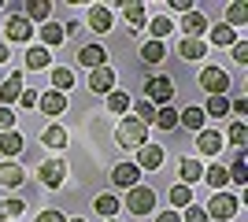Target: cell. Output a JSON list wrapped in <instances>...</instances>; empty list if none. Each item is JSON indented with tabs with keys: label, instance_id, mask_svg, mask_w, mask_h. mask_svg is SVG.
Instances as JSON below:
<instances>
[{
	"label": "cell",
	"instance_id": "cell-47",
	"mask_svg": "<svg viewBox=\"0 0 248 222\" xmlns=\"http://www.w3.org/2000/svg\"><path fill=\"white\" fill-rule=\"evenodd\" d=\"M155 222H182V215H178V211H159Z\"/></svg>",
	"mask_w": 248,
	"mask_h": 222
},
{
	"label": "cell",
	"instance_id": "cell-17",
	"mask_svg": "<svg viewBox=\"0 0 248 222\" xmlns=\"http://www.w3.org/2000/svg\"><path fill=\"white\" fill-rule=\"evenodd\" d=\"M204 107H186V111H178V126H186V130H193V133H200L204 130Z\"/></svg>",
	"mask_w": 248,
	"mask_h": 222
},
{
	"label": "cell",
	"instance_id": "cell-32",
	"mask_svg": "<svg viewBox=\"0 0 248 222\" xmlns=\"http://www.w3.org/2000/svg\"><path fill=\"white\" fill-rule=\"evenodd\" d=\"M226 174H230L233 185H248V163H245V156L233 159V167H226Z\"/></svg>",
	"mask_w": 248,
	"mask_h": 222
},
{
	"label": "cell",
	"instance_id": "cell-2",
	"mask_svg": "<svg viewBox=\"0 0 248 222\" xmlns=\"http://www.w3.org/2000/svg\"><path fill=\"white\" fill-rule=\"evenodd\" d=\"M237 207H241V196H230V192H215V196H211V204H207L204 211H207V219L226 222V219H233V215H237Z\"/></svg>",
	"mask_w": 248,
	"mask_h": 222
},
{
	"label": "cell",
	"instance_id": "cell-14",
	"mask_svg": "<svg viewBox=\"0 0 248 222\" xmlns=\"http://www.w3.org/2000/svg\"><path fill=\"white\" fill-rule=\"evenodd\" d=\"M197 145H200V152H204V156H218L226 141H222V133H218V130H200Z\"/></svg>",
	"mask_w": 248,
	"mask_h": 222
},
{
	"label": "cell",
	"instance_id": "cell-22",
	"mask_svg": "<svg viewBox=\"0 0 248 222\" xmlns=\"http://www.w3.org/2000/svg\"><path fill=\"white\" fill-rule=\"evenodd\" d=\"M245 22H248V4L245 0H233V4L226 8V26L237 30V26H245Z\"/></svg>",
	"mask_w": 248,
	"mask_h": 222
},
{
	"label": "cell",
	"instance_id": "cell-42",
	"mask_svg": "<svg viewBox=\"0 0 248 222\" xmlns=\"http://www.w3.org/2000/svg\"><path fill=\"white\" fill-rule=\"evenodd\" d=\"M8 130H15V111H11V107H0V133H8Z\"/></svg>",
	"mask_w": 248,
	"mask_h": 222
},
{
	"label": "cell",
	"instance_id": "cell-36",
	"mask_svg": "<svg viewBox=\"0 0 248 222\" xmlns=\"http://www.w3.org/2000/svg\"><path fill=\"white\" fill-rule=\"evenodd\" d=\"M126 22H130V30H137V26H145V4H126L123 8Z\"/></svg>",
	"mask_w": 248,
	"mask_h": 222
},
{
	"label": "cell",
	"instance_id": "cell-11",
	"mask_svg": "<svg viewBox=\"0 0 248 222\" xmlns=\"http://www.w3.org/2000/svg\"><path fill=\"white\" fill-rule=\"evenodd\" d=\"M37 107H41L45 115H63V111H67V96L63 93H56V89H48V93H37Z\"/></svg>",
	"mask_w": 248,
	"mask_h": 222
},
{
	"label": "cell",
	"instance_id": "cell-6",
	"mask_svg": "<svg viewBox=\"0 0 248 222\" xmlns=\"http://www.w3.org/2000/svg\"><path fill=\"white\" fill-rule=\"evenodd\" d=\"M163 159H167V152L148 141V145H141V152H137V170H141V174H145V170H159Z\"/></svg>",
	"mask_w": 248,
	"mask_h": 222
},
{
	"label": "cell",
	"instance_id": "cell-48",
	"mask_svg": "<svg viewBox=\"0 0 248 222\" xmlns=\"http://www.w3.org/2000/svg\"><path fill=\"white\" fill-rule=\"evenodd\" d=\"M170 8L174 11H193V0H170Z\"/></svg>",
	"mask_w": 248,
	"mask_h": 222
},
{
	"label": "cell",
	"instance_id": "cell-10",
	"mask_svg": "<svg viewBox=\"0 0 248 222\" xmlns=\"http://www.w3.org/2000/svg\"><path fill=\"white\" fill-rule=\"evenodd\" d=\"M37 178L48 185V189H60L63 178H67V167H63L60 159H48V163H41V170H37Z\"/></svg>",
	"mask_w": 248,
	"mask_h": 222
},
{
	"label": "cell",
	"instance_id": "cell-51",
	"mask_svg": "<svg viewBox=\"0 0 248 222\" xmlns=\"http://www.w3.org/2000/svg\"><path fill=\"white\" fill-rule=\"evenodd\" d=\"M108 222H119V219H108Z\"/></svg>",
	"mask_w": 248,
	"mask_h": 222
},
{
	"label": "cell",
	"instance_id": "cell-18",
	"mask_svg": "<svg viewBox=\"0 0 248 222\" xmlns=\"http://www.w3.org/2000/svg\"><path fill=\"white\" fill-rule=\"evenodd\" d=\"M182 30H186V37L200 41V33L207 30V19L200 15V11H186V19H182Z\"/></svg>",
	"mask_w": 248,
	"mask_h": 222
},
{
	"label": "cell",
	"instance_id": "cell-13",
	"mask_svg": "<svg viewBox=\"0 0 248 222\" xmlns=\"http://www.w3.org/2000/svg\"><path fill=\"white\" fill-rule=\"evenodd\" d=\"M78 63H85L89 71H96V67H108V52H104V44H85L82 52H78Z\"/></svg>",
	"mask_w": 248,
	"mask_h": 222
},
{
	"label": "cell",
	"instance_id": "cell-9",
	"mask_svg": "<svg viewBox=\"0 0 248 222\" xmlns=\"http://www.w3.org/2000/svg\"><path fill=\"white\" fill-rule=\"evenodd\" d=\"M89 89H93L96 96L115 93V71H111V67H96V71L89 74Z\"/></svg>",
	"mask_w": 248,
	"mask_h": 222
},
{
	"label": "cell",
	"instance_id": "cell-24",
	"mask_svg": "<svg viewBox=\"0 0 248 222\" xmlns=\"http://www.w3.org/2000/svg\"><path fill=\"white\" fill-rule=\"evenodd\" d=\"M52 63V52L48 48H41V44H30V52H26V67L30 71H41V67Z\"/></svg>",
	"mask_w": 248,
	"mask_h": 222
},
{
	"label": "cell",
	"instance_id": "cell-5",
	"mask_svg": "<svg viewBox=\"0 0 248 222\" xmlns=\"http://www.w3.org/2000/svg\"><path fill=\"white\" fill-rule=\"evenodd\" d=\"M4 37H8V44H22L33 37V26L26 22V15H11L8 22H4Z\"/></svg>",
	"mask_w": 248,
	"mask_h": 222
},
{
	"label": "cell",
	"instance_id": "cell-21",
	"mask_svg": "<svg viewBox=\"0 0 248 222\" xmlns=\"http://www.w3.org/2000/svg\"><path fill=\"white\" fill-rule=\"evenodd\" d=\"M22 148H26V141H22L19 130H8V133H0V152H4V156H19Z\"/></svg>",
	"mask_w": 248,
	"mask_h": 222
},
{
	"label": "cell",
	"instance_id": "cell-29",
	"mask_svg": "<svg viewBox=\"0 0 248 222\" xmlns=\"http://www.w3.org/2000/svg\"><path fill=\"white\" fill-rule=\"evenodd\" d=\"M93 207H96L100 215H108V219H115V211H119L123 204H119V196H111V192H100V196L93 200Z\"/></svg>",
	"mask_w": 248,
	"mask_h": 222
},
{
	"label": "cell",
	"instance_id": "cell-28",
	"mask_svg": "<svg viewBox=\"0 0 248 222\" xmlns=\"http://www.w3.org/2000/svg\"><path fill=\"white\" fill-rule=\"evenodd\" d=\"M211 44H222V48H233V44H237V30H230L226 22H222V26H211Z\"/></svg>",
	"mask_w": 248,
	"mask_h": 222
},
{
	"label": "cell",
	"instance_id": "cell-16",
	"mask_svg": "<svg viewBox=\"0 0 248 222\" xmlns=\"http://www.w3.org/2000/svg\"><path fill=\"white\" fill-rule=\"evenodd\" d=\"M0 181H4L8 189H15V185H22V181H26V170H22L19 163L4 159V163H0Z\"/></svg>",
	"mask_w": 248,
	"mask_h": 222
},
{
	"label": "cell",
	"instance_id": "cell-46",
	"mask_svg": "<svg viewBox=\"0 0 248 222\" xmlns=\"http://www.w3.org/2000/svg\"><path fill=\"white\" fill-rule=\"evenodd\" d=\"M33 222H67V219H63L60 211H41V215H37Z\"/></svg>",
	"mask_w": 248,
	"mask_h": 222
},
{
	"label": "cell",
	"instance_id": "cell-23",
	"mask_svg": "<svg viewBox=\"0 0 248 222\" xmlns=\"http://www.w3.org/2000/svg\"><path fill=\"white\" fill-rule=\"evenodd\" d=\"M193 181H204V167H200L197 159H182V185H189L193 189Z\"/></svg>",
	"mask_w": 248,
	"mask_h": 222
},
{
	"label": "cell",
	"instance_id": "cell-37",
	"mask_svg": "<svg viewBox=\"0 0 248 222\" xmlns=\"http://www.w3.org/2000/svg\"><path fill=\"white\" fill-rule=\"evenodd\" d=\"M41 141H45L48 148H63V145H67V130H63V126H48V130L41 133Z\"/></svg>",
	"mask_w": 248,
	"mask_h": 222
},
{
	"label": "cell",
	"instance_id": "cell-12",
	"mask_svg": "<svg viewBox=\"0 0 248 222\" xmlns=\"http://www.w3.org/2000/svg\"><path fill=\"white\" fill-rule=\"evenodd\" d=\"M111 181L119 185V189H134L137 181H141V170H137V163H119V167L111 170Z\"/></svg>",
	"mask_w": 248,
	"mask_h": 222
},
{
	"label": "cell",
	"instance_id": "cell-4",
	"mask_svg": "<svg viewBox=\"0 0 248 222\" xmlns=\"http://www.w3.org/2000/svg\"><path fill=\"white\" fill-rule=\"evenodd\" d=\"M200 89H207L211 96H226L230 93V74L222 67H204L200 71Z\"/></svg>",
	"mask_w": 248,
	"mask_h": 222
},
{
	"label": "cell",
	"instance_id": "cell-39",
	"mask_svg": "<svg viewBox=\"0 0 248 222\" xmlns=\"http://www.w3.org/2000/svg\"><path fill=\"white\" fill-rule=\"evenodd\" d=\"M170 26H174V22L167 19V15H155V19L148 22V30H152V41H163L167 33H170Z\"/></svg>",
	"mask_w": 248,
	"mask_h": 222
},
{
	"label": "cell",
	"instance_id": "cell-43",
	"mask_svg": "<svg viewBox=\"0 0 248 222\" xmlns=\"http://www.w3.org/2000/svg\"><path fill=\"white\" fill-rule=\"evenodd\" d=\"M230 56H233V59H237L241 67H248V41H237V44H233V52H230Z\"/></svg>",
	"mask_w": 248,
	"mask_h": 222
},
{
	"label": "cell",
	"instance_id": "cell-44",
	"mask_svg": "<svg viewBox=\"0 0 248 222\" xmlns=\"http://www.w3.org/2000/svg\"><path fill=\"white\" fill-rule=\"evenodd\" d=\"M230 115H241V118L248 115V100H245V96H237V100H230Z\"/></svg>",
	"mask_w": 248,
	"mask_h": 222
},
{
	"label": "cell",
	"instance_id": "cell-35",
	"mask_svg": "<svg viewBox=\"0 0 248 222\" xmlns=\"http://www.w3.org/2000/svg\"><path fill=\"white\" fill-rule=\"evenodd\" d=\"M163 56H167V44L163 41H148L145 48H141V59H145V63H159Z\"/></svg>",
	"mask_w": 248,
	"mask_h": 222
},
{
	"label": "cell",
	"instance_id": "cell-1",
	"mask_svg": "<svg viewBox=\"0 0 248 222\" xmlns=\"http://www.w3.org/2000/svg\"><path fill=\"white\" fill-rule=\"evenodd\" d=\"M115 137H119V145H123V148H141V145H148V126H141V122L130 115V118L119 122Z\"/></svg>",
	"mask_w": 248,
	"mask_h": 222
},
{
	"label": "cell",
	"instance_id": "cell-45",
	"mask_svg": "<svg viewBox=\"0 0 248 222\" xmlns=\"http://www.w3.org/2000/svg\"><path fill=\"white\" fill-rule=\"evenodd\" d=\"M19 104H22V107H37V93H33V89H22Z\"/></svg>",
	"mask_w": 248,
	"mask_h": 222
},
{
	"label": "cell",
	"instance_id": "cell-3",
	"mask_svg": "<svg viewBox=\"0 0 248 222\" xmlns=\"http://www.w3.org/2000/svg\"><path fill=\"white\" fill-rule=\"evenodd\" d=\"M145 100L148 104H159V107H167L170 100H174V82L170 78H148L145 82Z\"/></svg>",
	"mask_w": 248,
	"mask_h": 222
},
{
	"label": "cell",
	"instance_id": "cell-34",
	"mask_svg": "<svg viewBox=\"0 0 248 222\" xmlns=\"http://www.w3.org/2000/svg\"><path fill=\"white\" fill-rule=\"evenodd\" d=\"M22 211H26V200H0V222L19 219Z\"/></svg>",
	"mask_w": 248,
	"mask_h": 222
},
{
	"label": "cell",
	"instance_id": "cell-25",
	"mask_svg": "<svg viewBox=\"0 0 248 222\" xmlns=\"http://www.w3.org/2000/svg\"><path fill=\"white\" fill-rule=\"evenodd\" d=\"M204 181L215 192H222V189H226V181H230V174H226V167H218V163H215V167H204Z\"/></svg>",
	"mask_w": 248,
	"mask_h": 222
},
{
	"label": "cell",
	"instance_id": "cell-50",
	"mask_svg": "<svg viewBox=\"0 0 248 222\" xmlns=\"http://www.w3.org/2000/svg\"><path fill=\"white\" fill-rule=\"evenodd\" d=\"M71 222H85V219H71Z\"/></svg>",
	"mask_w": 248,
	"mask_h": 222
},
{
	"label": "cell",
	"instance_id": "cell-38",
	"mask_svg": "<svg viewBox=\"0 0 248 222\" xmlns=\"http://www.w3.org/2000/svg\"><path fill=\"white\" fill-rule=\"evenodd\" d=\"M222 141H230V145H237V148H245V145H248V126L241 122V118H237V122L230 126V133H226Z\"/></svg>",
	"mask_w": 248,
	"mask_h": 222
},
{
	"label": "cell",
	"instance_id": "cell-20",
	"mask_svg": "<svg viewBox=\"0 0 248 222\" xmlns=\"http://www.w3.org/2000/svg\"><path fill=\"white\" fill-rule=\"evenodd\" d=\"M89 26H93L96 33H108L111 30V8H104V4L89 8Z\"/></svg>",
	"mask_w": 248,
	"mask_h": 222
},
{
	"label": "cell",
	"instance_id": "cell-41",
	"mask_svg": "<svg viewBox=\"0 0 248 222\" xmlns=\"http://www.w3.org/2000/svg\"><path fill=\"white\" fill-rule=\"evenodd\" d=\"M182 222H211V219H207V211H204V207H193V204H189V207H186V215H182Z\"/></svg>",
	"mask_w": 248,
	"mask_h": 222
},
{
	"label": "cell",
	"instance_id": "cell-19",
	"mask_svg": "<svg viewBox=\"0 0 248 222\" xmlns=\"http://www.w3.org/2000/svg\"><path fill=\"white\" fill-rule=\"evenodd\" d=\"M22 11H26V22H30V26H37V22L45 26V19H48L52 4H45V0H30V4H22Z\"/></svg>",
	"mask_w": 248,
	"mask_h": 222
},
{
	"label": "cell",
	"instance_id": "cell-26",
	"mask_svg": "<svg viewBox=\"0 0 248 222\" xmlns=\"http://www.w3.org/2000/svg\"><path fill=\"white\" fill-rule=\"evenodd\" d=\"M71 85H74V71H71V67H56V71H52V89H56V93L67 96Z\"/></svg>",
	"mask_w": 248,
	"mask_h": 222
},
{
	"label": "cell",
	"instance_id": "cell-33",
	"mask_svg": "<svg viewBox=\"0 0 248 222\" xmlns=\"http://www.w3.org/2000/svg\"><path fill=\"white\" fill-rule=\"evenodd\" d=\"M155 126H159V130H178V111L170 104L159 107V111H155Z\"/></svg>",
	"mask_w": 248,
	"mask_h": 222
},
{
	"label": "cell",
	"instance_id": "cell-27",
	"mask_svg": "<svg viewBox=\"0 0 248 222\" xmlns=\"http://www.w3.org/2000/svg\"><path fill=\"white\" fill-rule=\"evenodd\" d=\"M207 48H204V41H193V37H182V44H178V56H182V59H200V56H204Z\"/></svg>",
	"mask_w": 248,
	"mask_h": 222
},
{
	"label": "cell",
	"instance_id": "cell-30",
	"mask_svg": "<svg viewBox=\"0 0 248 222\" xmlns=\"http://www.w3.org/2000/svg\"><path fill=\"white\" fill-rule=\"evenodd\" d=\"M204 115H211V118H226V115H230V100H226V96H207Z\"/></svg>",
	"mask_w": 248,
	"mask_h": 222
},
{
	"label": "cell",
	"instance_id": "cell-49",
	"mask_svg": "<svg viewBox=\"0 0 248 222\" xmlns=\"http://www.w3.org/2000/svg\"><path fill=\"white\" fill-rule=\"evenodd\" d=\"M8 59H11V44L0 41V63H8Z\"/></svg>",
	"mask_w": 248,
	"mask_h": 222
},
{
	"label": "cell",
	"instance_id": "cell-8",
	"mask_svg": "<svg viewBox=\"0 0 248 222\" xmlns=\"http://www.w3.org/2000/svg\"><path fill=\"white\" fill-rule=\"evenodd\" d=\"M22 96V71H11V78L0 82V107H11Z\"/></svg>",
	"mask_w": 248,
	"mask_h": 222
},
{
	"label": "cell",
	"instance_id": "cell-31",
	"mask_svg": "<svg viewBox=\"0 0 248 222\" xmlns=\"http://www.w3.org/2000/svg\"><path fill=\"white\" fill-rule=\"evenodd\" d=\"M167 196H170V204H174L170 211H178V207H189V204H193V189H189V185H174Z\"/></svg>",
	"mask_w": 248,
	"mask_h": 222
},
{
	"label": "cell",
	"instance_id": "cell-15",
	"mask_svg": "<svg viewBox=\"0 0 248 222\" xmlns=\"http://www.w3.org/2000/svg\"><path fill=\"white\" fill-rule=\"evenodd\" d=\"M63 37H67L63 22H45L41 26V48H56V44H63Z\"/></svg>",
	"mask_w": 248,
	"mask_h": 222
},
{
	"label": "cell",
	"instance_id": "cell-40",
	"mask_svg": "<svg viewBox=\"0 0 248 222\" xmlns=\"http://www.w3.org/2000/svg\"><path fill=\"white\" fill-rule=\"evenodd\" d=\"M108 111H115V115H123V111H130V96L126 93H108Z\"/></svg>",
	"mask_w": 248,
	"mask_h": 222
},
{
	"label": "cell",
	"instance_id": "cell-7",
	"mask_svg": "<svg viewBox=\"0 0 248 222\" xmlns=\"http://www.w3.org/2000/svg\"><path fill=\"white\" fill-rule=\"evenodd\" d=\"M126 207H130L134 215H148V211L155 207V192L145 189V185H134V189H130V200H126Z\"/></svg>",
	"mask_w": 248,
	"mask_h": 222
}]
</instances>
